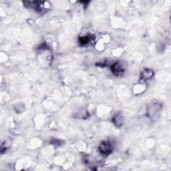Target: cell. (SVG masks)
<instances>
[{"label":"cell","mask_w":171,"mask_h":171,"mask_svg":"<svg viewBox=\"0 0 171 171\" xmlns=\"http://www.w3.org/2000/svg\"><path fill=\"white\" fill-rule=\"evenodd\" d=\"M100 150L102 153L103 154H108L111 151V145L108 142H105L101 144L100 147Z\"/></svg>","instance_id":"obj_1"},{"label":"cell","mask_w":171,"mask_h":171,"mask_svg":"<svg viewBox=\"0 0 171 171\" xmlns=\"http://www.w3.org/2000/svg\"><path fill=\"white\" fill-rule=\"evenodd\" d=\"M112 70L114 73L116 74H120L123 71V68L120 66V65L118 64V63L116 64H114L112 66Z\"/></svg>","instance_id":"obj_2"},{"label":"cell","mask_w":171,"mask_h":171,"mask_svg":"<svg viewBox=\"0 0 171 171\" xmlns=\"http://www.w3.org/2000/svg\"><path fill=\"white\" fill-rule=\"evenodd\" d=\"M90 41V39L88 38V37H83V38H81L80 39V43H82V44H86L89 42Z\"/></svg>","instance_id":"obj_3"}]
</instances>
